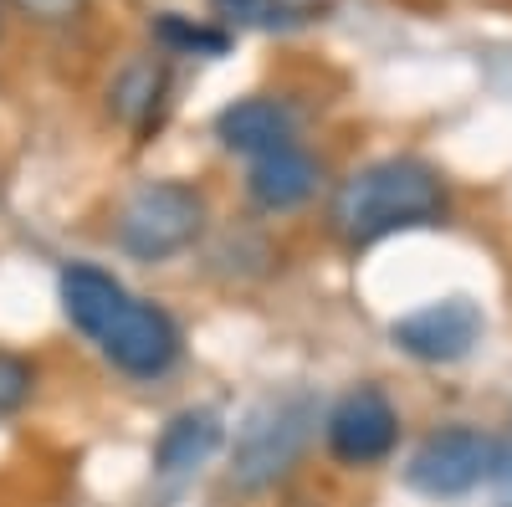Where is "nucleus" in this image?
Here are the masks:
<instances>
[{"mask_svg":"<svg viewBox=\"0 0 512 507\" xmlns=\"http://www.w3.org/2000/svg\"><path fill=\"white\" fill-rule=\"evenodd\" d=\"M446 216V185L425 159H374L338 185L328 205V226L344 246H374L395 231L436 226Z\"/></svg>","mask_w":512,"mask_h":507,"instance_id":"obj_1","label":"nucleus"},{"mask_svg":"<svg viewBox=\"0 0 512 507\" xmlns=\"http://www.w3.org/2000/svg\"><path fill=\"white\" fill-rule=\"evenodd\" d=\"M318 431V400L308 390H282L251 405L241 420L236 446H231V482L241 492H267L277 487L297 461H303L308 441Z\"/></svg>","mask_w":512,"mask_h":507,"instance_id":"obj_2","label":"nucleus"},{"mask_svg":"<svg viewBox=\"0 0 512 507\" xmlns=\"http://www.w3.org/2000/svg\"><path fill=\"white\" fill-rule=\"evenodd\" d=\"M205 195L185 180H144L118 210V246L139 262H169L205 231Z\"/></svg>","mask_w":512,"mask_h":507,"instance_id":"obj_3","label":"nucleus"},{"mask_svg":"<svg viewBox=\"0 0 512 507\" xmlns=\"http://www.w3.org/2000/svg\"><path fill=\"white\" fill-rule=\"evenodd\" d=\"M492 461H497V441L477 426H446L436 436H425L405 467V482L420 492V497H436V502H451V497H466L477 492L487 477H492Z\"/></svg>","mask_w":512,"mask_h":507,"instance_id":"obj_4","label":"nucleus"},{"mask_svg":"<svg viewBox=\"0 0 512 507\" xmlns=\"http://www.w3.org/2000/svg\"><path fill=\"white\" fill-rule=\"evenodd\" d=\"M98 349H103L108 364L123 369L128 379H159V374H169V369L180 364L185 338H180V323L169 318L164 308L128 298V303L118 308V318L103 328Z\"/></svg>","mask_w":512,"mask_h":507,"instance_id":"obj_5","label":"nucleus"},{"mask_svg":"<svg viewBox=\"0 0 512 507\" xmlns=\"http://www.w3.org/2000/svg\"><path fill=\"white\" fill-rule=\"evenodd\" d=\"M323 436H328L333 461H344V467H374V461H384L395 451L400 415H395L390 395H384L379 385H359L328 410Z\"/></svg>","mask_w":512,"mask_h":507,"instance_id":"obj_6","label":"nucleus"},{"mask_svg":"<svg viewBox=\"0 0 512 507\" xmlns=\"http://www.w3.org/2000/svg\"><path fill=\"white\" fill-rule=\"evenodd\" d=\"M487 333V318L472 298H441V303H425L405 318H395L390 338L395 349L420 359V364H456L466 359Z\"/></svg>","mask_w":512,"mask_h":507,"instance_id":"obj_7","label":"nucleus"},{"mask_svg":"<svg viewBox=\"0 0 512 507\" xmlns=\"http://www.w3.org/2000/svg\"><path fill=\"white\" fill-rule=\"evenodd\" d=\"M216 139L236 154L262 159V154H277V149L297 144V113L277 98H241V103L221 108Z\"/></svg>","mask_w":512,"mask_h":507,"instance_id":"obj_8","label":"nucleus"},{"mask_svg":"<svg viewBox=\"0 0 512 507\" xmlns=\"http://www.w3.org/2000/svg\"><path fill=\"white\" fill-rule=\"evenodd\" d=\"M318 190V159L308 149H277V154H262V159H251V175H246V195L272 210V216H282V210H297V205H308Z\"/></svg>","mask_w":512,"mask_h":507,"instance_id":"obj_9","label":"nucleus"},{"mask_svg":"<svg viewBox=\"0 0 512 507\" xmlns=\"http://www.w3.org/2000/svg\"><path fill=\"white\" fill-rule=\"evenodd\" d=\"M57 292H62V313H67V323L77 328V333H88L93 344L103 338V328L118 318V308L134 298L113 272H103V267H88V262H77V267H67L62 272V282H57Z\"/></svg>","mask_w":512,"mask_h":507,"instance_id":"obj_10","label":"nucleus"},{"mask_svg":"<svg viewBox=\"0 0 512 507\" xmlns=\"http://www.w3.org/2000/svg\"><path fill=\"white\" fill-rule=\"evenodd\" d=\"M221 436H226V426H221L216 410H180V415H169V426L154 441V472L159 477H185V472L205 467V461L216 456Z\"/></svg>","mask_w":512,"mask_h":507,"instance_id":"obj_11","label":"nucleus"},{"mask_svg":"<svg viewBox=\"0 0 512 507\" xmlns=\"http://www.w3.org/2000/svg\"><path fill=\"white\" fill-rule=\"evenodd\" d=\"M164 88H169V77H164L159 62H128L108 88V108L128 123V129H149V123L159 118Z\"/></svg>","mask_w":512,"mask_h":507,"instance_id":"obj_12","label":"nucleus"},{"mask_svg":"<svg viewBox=\"0 0 512 507\" xmlns=\"http://www.w3.org/2000/svg\"><path fill=\"white\" fill-rule=\"evenodd\" d=\"M216 11L251 31H297L313 21L308 6H297V0H216Z\"/></svg>","mask_w":512,"mask_h":507,"instance_id":"obj_13","label":"nucleus"},{"mask_svg":"<svg viewBox=\"0 0 512 507\" xmlns=\"http://www.w3.org/2000/svg\"><path fill=\"white\" fill-rule=\"evenodd\" d=\"M159 41L169 52H200V57H221L226 47H231V36L226 31H216V26H200V21H190V16H159Z\"/></svg>","mask_w":512,"mask_h":507,"instance_id":"obj_14","label":"nucleus"},{"mask_svg":"<svg viewBox=\"0 0 512 507\" xmlns=\"http://www.w3.org/2000/svg\"><path fill=\"white\" fill-rule=\"evenodd\" d=\"M31 390H36V369L21 354L0 349V415H16L31 400Z\"/></svg>","mask_w":512,"mask_h":507,"instance_id":"obj_15","label":"nucleus"},{"mask_svg":"<svg viewBox=\"0 0 512 507\" xmlns=\"http://www.w3.org/2000/svg\"><path fill=\"white\" fill-rule=\"evenodd\" d=\"M487 487H492V507H512V446H497Z\"/></svg>","mask_w":512,"mask_h":507,"instance_id":"obj_16","label":"nucleus"},{"mask_svg":"<svg viewBox=\"0 0 512 507\" xmlns=\"http://www.w3.org/2000/svg\"><path fill=\"white\" fill-rule=\"evenodd\" d=\"M16 11H26L31 21H67L82 11V0H16Z\"/></svg>","mask_w":512,"mask_h":507,"instance_id":"obj_17","label":"nucleus"}]
</instances>
